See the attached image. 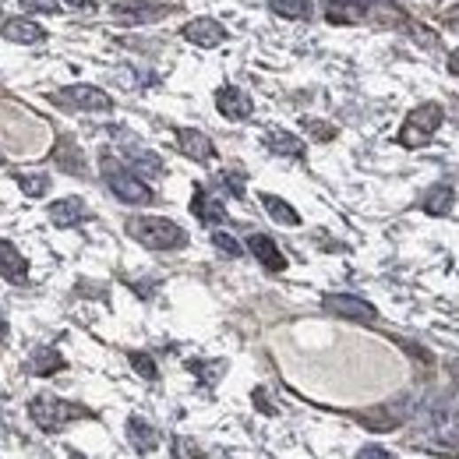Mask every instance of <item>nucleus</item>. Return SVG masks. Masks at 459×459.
Listing matches in <instances>:
<instances>
[{
  "instance_id": "32",
  "label": "nucleus",
  "mask_w": 459,
  "mask_h": 459,
  "mask_svg": "<svg viewBox=\"0 0 459 459\" xmlns=\"http://www.w3.org/2000/svg\"><path fill=\"white\" fill-rule=\"evenodd\" d=\"M60 4H67V7H74V11H92V7H96V0H60Z\"/></svg>"
},
{
  "instance_id": "2",
  "label": "nucleus",
  "mask_w": 459,
  "mask_h": 459,
  "mask_svg": "<svg viewBox=\"0 0 459 459\" xmlns=\"http://www.w3.org/2000/svg\"><path fill=\"white\" fill-rule=\"evenodd\" d=\"M128 233L142 247H152V251H181V247H188L184 227H177L167 216H138V220L128 223Z\"/></svg>"
},
{
  "instance_id": "31",
  "label": "nucleus",
  "mask_w": 459,
  "mask_h": 459,
  "mask_svg": "<svg viewBox=\"0 0 459 459\" xmlns=\"http://www.w3.org/2000/svg\"><path fill=\"white\" fill-rule=\"evenodd\" d=\"M304 124H307V128H311V131H315V138H322V142H325V138H332V135H336V131H332V128H322V121H304Z\"/></svg>"
},
{
  "instance_id": "20",
  "label": "nucleus",
  "mask_w": 459,
  "mask_h": 459,
  "mask_svg": "<svg viewBox=\"0 0 459 459\" xmlns=\"http://www.w3.org/2000/svg\"><path fill=\"white\" fill-rule=\"evenodd\" d=\"M124 159H128V167H131L135 174H163V159H159L156 152L142 149V145L124 149Z\"/></svg>"
},
{
  "instance_id": "16",
  "label": "nucleus",
  "mask_w": 459,
  "mask_h": 459,
  "mask_svg": "<svg viewBox=\"0 0 459 459\" xmlns=\"http://www.w3.org/2000/svg\"><path fill=\"white\" fill-rule=\"evenodd\" d=\"M265 149L276 156H290V159H304V142L290 131H265Z\"/></svg>"
},
{
  "instance_id": "25",
  "label": "nucleus",
  "mask_w": 459,
  "mask_h": 459,
  "mask_svg": "<svg viewBox=\"0 0 459 459\" xmlns=\"http://www.w3.org/2000/svg\"><path fill=\"white\" fill-rule=\"evenodd\" d=\"M28 368H32V375H43V378H46V375H53V371L64 368V357H60L53 346H39V350L32 354V364H28Z\"/></svg>"
},
{
  "instance_id": "7",
  "label": "nucleus",
  "mask_w": 459,
  "mask_h": 459,
  "mask_svg": "<svg viewBox=\"0 0 459 459\" xmlns=\"http://www.w3.org/2000/svg\"><path fill=\"white\" fill-rule=\"evenodd\" d=\"M322 307L332 311V315H339V318H346V322H361V325L378 322L375 304H368L364 297H354V293H325Z\"/></svg>"
},
{
  "instance_id": "33",
  "label": "nucleus",
  "mask_w": 459,
  "mask_h": 459,
  "mask_svg": "<svg viewBox=\"0 0 459 459\" xmlns=\"http://www.w3.org/2000/svg\"><path fill=\"white\" fill-rule=\"evenodd\" d=\"M449 74H456V78H459V50H453V53H449Z\"/></svg>"
},
{
  "instance_id": "4",
  "label": "nucleus",
  "mask_w": 459,
  "mask_h": 459,
  "mask_svg": "<svg viewBox=\"0 0 459 459\" xmlns=\"http://www.w3.org/2000/svg\"><path fill=\"white\" fill-rule=\"evenodd\" d=\"M53 99H57L60 106L82 110V113H110V110H113V99H110L103 89H96V85H67V89H60Z\"/></svg>"
},
{
  "instance_id": "28",
  "label": "nucleus",
  "mask_w": 459,
  "mask_h": 459,
  "mask_svg": "<svg viewBox=\"0 0 459 459\" xmlns=\"http://www.w3.org/2000/svg\"><path fill=\"white\" fill-rule=\"evenodd\" d=\"M21 11H32V14H60V0H18Z\"/></svg>"
},
{
  "instance_id": "29",
  "label": "nucleus",
  "mask_w": 459,
  "mask_h": 459,
  "mask_svg": "<svg viewBox=\"0 0 459 459\" xmlns=\"http://www.w3.org/2000/svg\"><path fill=\"white\" fill-rule=\"evenodd\" d=\"M213 244H216L223 254H230V258H237V254L244 251V247H240V244H237L230 233H223V230H216V233H213Z\"/></svg>"
},
{
  "instance_id": "30",
  "label": "nucleus",
  "mask_w": 459,
  "mask_h": 459,
  "mask_svg": "<svg viewBox=\"0 0 459 459\" xmlns=\"http://www.w3.org/2000/svg\"><path fill=\"white\" fill-rule=\"evenodd\" d=\"M357 459H393V453H385L382 446H364V449L357 453Z\"/></svg>"
},
{
  "instance_id": "22",
  "label": "nucleus",
  "mask_w": 459,
  "mask_h": 459,
  "mask_svg": "<svg viewBox=\"0 0 459 459\" xmlns=\"http://www.w3.org/2000/svg\"><path fill=\"white\" fill-rule=\"evenodd\" d=\"M368 4L364 0H329V21H364Z\"/></svg>"
},
{
  "instance_id": "3",
  "label": "nucleus",
  "mask_w": 459,
  "mask_h": 459,
  "mask_svg": "<svg viewBox=\"0 0 459 459\" xmlns=\"http://www.w3.org/2000/svg\"><path fill=\"white\" fill-rule=\"evenodd\" d=\"M428 424H432V435L449 442V446H459V385L453 393L439 396L432 407H428Z\"/></svg>"
},
{
  "instance_id": "11",
  "label": "nucleus",
  "mask_w": 459,
  "mask_h": 459,
  "mask_svg": "<svg viewBox=\"0 0 459 459\" xmlns=\"http://www.w3.org/2000/svg\"><path fill=\"white\" fill-rule=\"evenodd\" d=\"M177 145H181V152H184L188 159H195V163H213V159H216L213 138H209L206 131H198V128H181V131H177Z\"/></svg>"
},
{
  "instance_id": "27",
  "label": "nucleus",
  "mask_w": 459,
  "mask_h": 459,
  "mask_svg": "<svg viewBox=\"0 0 459 459\" xmlns=\"http://www.w3.org/2000/svg\"><path fill=\"white\" fill-rule=\"evenodd\" d=\"M128 361H131V368H135L142 378H149V382H156V378H159V371H156V364H152V357H149V354H131Z\"/></svg>"
},
{
  "instance_id": "23",
  "label": "nucleus",
  "mask_w": 459,
  "mask_h": 459,
  "mask_svg": "<svg viewBox=\"0 0 459 459\" xmlns=\"http://www.w3.org/2000/svg\"><path fill=\"white\" fill-rule=\"evenodd\" d=\"M453 202H456V195H453V188L449 184H439V188H432L428 195H424V213L428 216H446L449 209H453Z\"/></svg>"
},
{
  "instance_id": "1",
  "label": "nucleus",
  "mask_w": 459,
  "mask_h": 459,
  "mask_svg": "<svg viewBox=\"0 0 459 459\" xmlns=\"http://www.w3.org/2000/svg\"><path fill=\"white\" fill-rule=\"evenodd\" d=\"M99 170H103L106 188H110L124 206H149V202H152V188H149L128 163H121L117 156H103V159H99Z\"/></svg>"
},
{
  "instance_id": "13",
  "label": "nucleus",
  "mask_w": 459,
  "mask_h": 459,
  "mask_svg": "<svg viewBox=\"0 0 459 459\" xmlns=\"http://www.w3.org/2000/svg\"><path fill=\"white\" fill-rule=\"evenodd\" d=\"M0 35H4L7 43H18V46H35V43L46 39L43 25L32 21V18H7L4 28H0Z\"/></svg>"
},
{
  "instance_id": "10",
  "label": "nucleus",
  "mask_w": 459,
  "mask_h": 459,
  "mask_svg": "<svg viewBox=\"0 0 459 459\" xmlns=\"http://www.w3.org/2000/svg\"><path fill=\"white\" fill-rule=\"evenodd\" d=\"M414 417V403L410 400H403V403H396V407H382V410H368L364 417H361V424L364 428H371V432H396L400 424H407Z\"/></svg>"
},
{
  "instance_id": "35",
  "label": "nucleus",
  "mask_w": 459,
  "mask_h": 459,
  "mask_svg": "<svg viewBox=\"0 0 459 459\" xmlns=\"http://www.w3.org/2000/svg\"><path fill=\"white\" fill-rule=\"evenodd\" d=\"M67 459H85V456H82V453H71V456H67Z\"/></svg>"
},
{
  "instance_id": "36",
  "label": "nucleus",
  "mask_w": 459,
  "mask_h": 459,
  "mask_svg": "<svg viewBox=\"0 0 459 459\" xmlns=\"http://www.w3.org/2000/svg\"><path fill=\"white\" fill-rule=\"evenodd\" d=\"M0 167H4V156H0Z\"/></svg>"
},
{
  "instance_id": "21",
  "label": "nucleus",
  "mask_w": 459,
  "mask_h": 459,
  "mask_svg": "<svg viewBox=\"0 0 459 459\" xmlns=\"http://www.w3.org/2000/svg\"><path fill=\"white\" fill-rule=\"evenodd\" d=\"M261 206H265V213H268L276 223H283V227H300V213H297L290 202H283V198H276V195H261Z\"/></svg>"
},
{
  "instance_id": "6",
  "label": "nucleus",
  "mask_w": 459,
  "mask_h": 459,
  "mask_svg": "<svg viewBox=\"0 0 459 459\" xmlns=\"http://www.w3.org/2000/svg\"><path fill=\"white\" fill-rule=\"evenodd\" d=\"M28 417H32L43 432H60V428H67V421L74 417V407L46 393V396H35V400L28 403Z\"/></svg>"
},
{
  "instance_id": "34",
  "label": "nucleus",
  "mask_w": 459,
  "mask_h": 459,
  "mask_svg": "<svg viewBox=\"0 0 459 459\" xmlns=\"http://www.w3.org/2000/svg\"><path fill=\"white\" fill-rule=\"evenodd\" d=\"M4 336H7V322L0 318V339H4Z\"/></svg>"
},
{
  "instance_id": "18",
  "label": "nucleus",
  "mask_w": 459,
  "mask_h": 459,
  "mask_svg": "<svg viewBox=\"0 0 459 459\" xmlns=\"http://www.w3.org/2000/svg\"><path fill=\"white\" fill-rule=\"evenodd\" d=\"M128 442L138 449V453H152L159 446V432L145 421V417H128Z\"/></svg>"
},
{
  "instance_id": "12",
  "label": "nucleus",
  "mask_w": 459,
  "mask_h": 459,
  "mask_svg": "<svg viewBox=\"0 0 459 459\" xmlns=\"http://www.w3.org/2000/svg\"><path fill=\"white\" fill-rule=\"evenodd\" d=\"M216 110H220L227 121H247V117L254 113V103H251V96H247L244 89L223 85V89L216 92Z\"/></svg>"
},
{
  "instance_id": "15",
  "label": "nucleus",
  "mask_w": 459,
  "mask_h": 459,
  "mask_svg": "<svg viewBox=\"0 0 459 459\" xmlns=\"http://www.w3.org/2000/svg\"><path fill=\"white\" fill-rule=\"evenodd\" d=\"M0 276L7 283H25L28 279V261L11 240H0Z\"/></svg>"
},
{
  "instance_id": "9",
  "label": "nucleus",
  "mask_w": 459,
  "mask_h": 459,
  "mask_svg": "<svg viewBox=\"0 0 459 459\" xmlns=\"http://www.w3.org/2000/svg\"><path fill=\"white\" fill-rule=\"evenodd\" d=\"M181 35H184L188 43L202 46V50H213V46H223V43H227V28H223V21H216V18H195V21H188V25L181 28Z\"/></svg>"
},
{
  "instance_id": "19",
  "label": "nucleus",
  "mask_w": 459,
  "mask_h": 459,
  "mask_svg": "<svg viewBox=\"0 0 459 459\" xmlns=\"http://www.w3.org/2000/svg\"><path fill=\"white\" fill-rule=\"evenodd\" d=\"M50 220L53 227H74L85 220V202L82 198H60L50 206Z\"/></svg>"
},
{
  "instance_id": "26",
  "label": "nucleus",
  "mask_w": 459,
  "mask_h": 459,
  "mask_svg": "<svg viewBox=\"0 0 459 459\" xmlns=\"http://www.w3.org/2000/svg\"><path fill=\"white\" fill-rule=\"evenodd\" d=\"M268 11L279 18H311V0H268Z\"/></svg>"
},
{
  "instance_id": "24",
  "label": "nucleus",
  "mask_w": 459,
  "mask_h": 459,
  "mask_svg": "<svg viewBox=\"0 0 459 459\" xmlns=\"http://www.w3.org/2000/svg\"><path fill=\"white\" fill-rule=\"evenodd\" d=\"M14 181H18L21 195H28V198H43V195H50V188H53L50 174H28V170H21V174H14Z\"/></svg>"
},
{
  "instance_id": "14",
  "label": "nucleus",
  "mask_w": 459,
  "mask_h": 459,
  "mask_svg": "<svg viewBox=\"0 0 459 459\" xmlns=\"http://www.w3.org/2000/svg\"><path fill=\"white\" fill-rule=\"evenodd\" d=\"M247 247H251V254H254L268 272H283V268H286V254L276 247V240H272V237H265V233H251V237H247Z\"/></svg>"
},
{
  "instance_id": "8",
  "label": "nucleus",
  "mask_w": 459,
  "mask_h": 459,
  "mask_svg": "<svg viewBox=\"0 0 459 459\" xmlns=\"http://www.w3.org/2000/svg\"><path fill=\"white\" fill-rule=\"evenodd\" d=\"M170 11L163 4H152V0H121L113 4V18L121 25H152V21H163Z\"/></svg>"
},
{
  "instance_id": "17",
  "label": "nucleus",
  "mask_w": 459,
  "mask_h": 459,
  "mask_svg": "<svg viewBox=\"0 0 459 459\" xmlns=\"http://www.w3.org/2000/svg\"><path fill=\"white\" fill-rule=\"evenodd\" d=\"M191 213H195L202 223H209V227L227 220V209H223V202H220V198H213L206 188H198V191H195V198H191Z\"/></svg>"
},
{
  "instance_id": "5",
  "label": "nucleus",
  "mask_w": 459,
  "mask_h": 459,
  "mask_svg": "<svg viewBox=\"0 0 459 459\" xmlns=\"http://www.w3.org/2000/svg\"><path fill=\"white\" fill-rule=\"evenodd\" d=\"M439 124H442V106H439V103H424V106H417V110L407 117L400 142L410 145V149H417V145H424V142L439 131Z\"/></svg>"
}]
</instances>
